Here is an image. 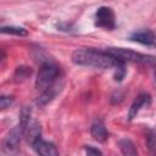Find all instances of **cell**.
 I'll use <instances>...</instances> for the list:
<instances>
[{
  "label": "cell",
  "instance_id": "10",
  "mask_svg": "<svg viewBox=\"0 0 156 156\" xmlns=\"http://www.w3.org/2000/svg\"><path fill=\"white\" fill-rule=\"evenodd\" d=\"M90 134L99 143H105L108 139V132H107L104 122L100 119H96L93 122V124L90 127Z\"/></svg>",
  "mask_w": 156,
  "mask_h": 156
},
{
  "label": "cell",
  "instance_id": "5",
  "mask_svg": "<svg viewBox=\"0 0 156 156\" xmlns=\"http://www.w3.org/2000/svg\"><path fill=\"white\" fill-rule=\"evenodd\" d=\"M62 87H63V84L57 80L55 84H52L51 87H49L48 89H45V90L41 91V94L38 96L35 104H37L39 107H43V106L48 105V104H49L50 101H52V100L56 98V95L62 90Z\"/></svg>",
  "mask_w": 156,
  "mask_h": 156
},
{
  "label": "cell",
  "instance_id": "7",
  "mask_svg": "<svg viewBox=\"0 0 156 156\" xmlns=\"http://www.w3.org/2000/svg\"><path fill=\"white\" fill-rule=\"evenodd\" d=\"M22 130L16 127L13 129H11L7 135L5 136V140H4V151L10 154V152H13L18 149L20 146V143H21V135H22Z\"/></svg>",
  "mask_w": 156,
  "mask_h": 156
},
{
  "label": "cell",
  "instance_id": "2",
  "mask_svg": "<svg viewBox=\"0 0 156 156\" xmlns=\"http://www.w3.org/2000/svg\"><path fill=\"white\" fill-rule=\"evenodd\" d=\"M107 54H110L113 58H116L118 62H138V63H151L155 62L156 58L154 56L144 55L129 49L124 48H107L105 50Z\"/></svg>",
  "mask_w": 156,
  "mask_h": 156
},
{
  "label": "cell",
  "instance_id": "16",
  "mask_svg": "<svg viewBox=\"0 0 156 156\" xmlns=\"http://www.w3.org/2000/svg\"><path fill=\"white\" fill-rule=\"evenodd\" d=\"M32 74V69L27 66H20L16 68L15 71V74H13V78H15V82L18 83V82H22L24 79H27L29 76Z\"/></svg>",
  "mask_w": 156,
  "mask_h": 156
},
{
  "label": "cell",
  "instance_id": "13",
  "mask_svg": "<svg viewBox=\"0 0 156 156\" xmlns=\"http://www.w3.org/2000/svg\"><path fill=\"white\" fill-rule=\"evenodd\" d=\"M30 115H32V110L29 106H23L20 113V123H18V128L22 130V133H26V129L28 128L29 123H30Z\"/></svg>",
  "mask_w": 156,
  "mask_h": 156
},
{
  "label": "cell",
  "instance_id": "19",
  "mask_svg": "<svg viewBox=\"0 0 156 156\" xmlns=\"http://www.w3.org/2000/svg\"><path fill=\"white\" fill-rule=\"evenodd\" d=\"M12 102H13V96H6V95H2V96L0 98V106H1L2 110L10 107V106L12 105Z\"/></svg>",
  "mask_w": 156,
  "mask_h": 156
},
{
  "label": "cell",
  "instance_id": "1",
  "mask_svg": "<svg viewBox=\"0 0 156 156\" xmlns=\"http://www.w3.org/2000/svg\"><path fill=\"white\" fill-rule=\"evenodd\" d=\"M71 58H72V62L78 66L93 67V68H100V69L115 68L119 63L116 58H113L106 51H100L91 48L74 50L72 52Z\"/></svg>",
  "mask_w": 156,
  "mask_h": 156
},
{
  "label": "cell",
  "instance_id": "15",
  "mask_svg": "<svg viewBox=\"0 0 156 156\" xmlns=\"http://www.w3.org/2000/svg\"><path fill=\"white\" fill-rule=\"evenodd\" d=\"M0 30H1V33L13 34V35H17V37H26L28 34L26 28L18 27V26H2Z\"/></svg>",
  "mask_w": 156,
  "mask_h": 156
},
{
  "label": "cell",
  "instance_id": "4",
  "mask_svg": "<svg viewBox=\"0 0 156 156\" xmlns=\"http://www.w3.org/2000/svg\"><path fill=\"white\" fill-rule=\"evenodd\" d=\"M95 26L104 29H113L116 27L115 13L111 7L101 6L95 12Z\"/></svg>",
  "mask_w": 156,
  "mask_h": 156
},
{
  "label": "cell",
  "instance_id": "8",
  "mask_svg": "<svg viewBox=\"0 0 156 156\" xmlns=\"http://www.w3.org/2000/svg\"><path fill=\"white\" fill-rule=\"evenodd\" d=\"M130 40L147 46H156V34L150 29H139L130 34Z\"/></svg>",
  "mask_w": 156,
  "mask_h": 156
},
{
  "label": "cell",
  "instance_id": "11",
  "mask_svg": "<svg viewBox=\"0 0 156 156\" xmlns=\"http://www.w3.org/2000/svg\"><path fill=\"white\" fill-rule=\"evenodd\" d=\"M24 134H26L27 143L33 146L35 143H38L41 139V127H40V123L38 121H32L29 123L28 128L26 129Z\"/></svg>",
  "mask_w": 156,
  "mask_h": 156
},
{
  "label": "cell",
  "instance_id": "3",
  "mask_svg": "<svg viewBox=\"0 0 156 156\" xmlns=\"http://www.w3.org/2000/svg\"><path fill=\"white\" fill-rule=\"evenodd\" d=\"M58 76H60V68L56 65L51 62L43 63L35 78V88L41 91L48 89L58 80Z\"/></svg>",
  "mask_w": 156,
  "mask_h": 156
},
{
  "label": "cell",
  "instance_id": "9",
  "mask_svg": "<svg viewBox=\"0 0 156 156\" xmlns=\"http://www.w3.org/2000/svg\"><path fill=\"white\" fill-rule=\"evenodd\" d=\"M33 147L39 156H60L58 150L55 146V144L43 140V139H40L38 143H35L33 145Z\"/></svg>",
  "mask_w": 156,
  "mask_h": 156
},
{
  "label": "cell",
  "instance_id": "6",
  "mask_svg": "<svg viewBox=\"0 0 156 156\" xmlns=\"http://www.w3.org/2000/svg\"><path fill=\"white\" fill-rule=\"evenodd\" d=\"M151 104V96L150 94L147 93H140L135 99L134 101L132 102L130 107H129V111H128V121H132L136 117V115L139 113V111L143 108V107H146Z\"/></svg>",
  "mask_w": 156,
  "mask_h": 156
},
{
  "label": "cell",
  "instance_id": "14",
  "mask_svg": "<svg viewBox=\"0 0 156 156\" xmlns=\"http://www.w3.org/2000/svg\"><path fill=\"white\" fill-rule=\"evenodd\" d=\"M146 149L149 156H156V128H152L146 134Z\"/></svg>",
  "mask_w": 156,
  "mask_h": 156
},
{
  "label": "cell",
  "instance_id": "20",
  "mask_svg": "<svg viewBox=\"0 0 156 156\" xmlns=\"http://www.w3.org/2000/svg\"><path fill=\"white\" fill-rule=\"evenodd\" d=\"M155 82H156V71H155Z\"/></svg>",
  "mask_w": 156,
  "mask_h": 156
},
{
  "label": "cell",
  "instance_id": "18",
  "mask_svg": "<svg viewBox=\"0 0 156 156\" xmlns=\"http://www.w3.org/2000/svg\"><path fill=\"white\" fill-rule=\"evenodd\" d=\"M84 151H85L87 156H102V152L99 149H96V147H94L91 145H85L84 146Z\"/></svg>",
  "mask_w": 156,
  "mask_h": 156
},
{
  "label": "cell",
  "instance_id": "12",
  "mask_svg": "<svg viewBox=\"0 0 156 156\" xmlns=\"http://www.w3.org/2000/svg\"><path fill=\"white\" fill-rule=\"evenodd\" d=\"M118 147L123 156H138V151L134 143L128 138H123L118 140Z\"/></svg>",
  "mask_w": 156,
  "mask_h": 156
},
{
  "label": "cell",
  "instance_id": "17",
  "mask_svg": "<svg viewBox=\"0 0 156 156\" xmlns=\"http://www.w3.org/2000/svg\"><path fill=\"white\" fill-rule=\"evenodd\" d=\"M124 74H126L124 63L119 62V63H118V65L115 67V80H118V82H121V80L123 79Z\"/></svg>",
  "mask_w": 156,
  "mask_h": 156
}]
</instances>
